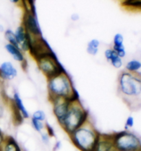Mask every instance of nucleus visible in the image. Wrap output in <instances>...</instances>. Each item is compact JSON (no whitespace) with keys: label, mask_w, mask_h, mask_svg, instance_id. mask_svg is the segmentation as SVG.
I'll return each mask as SVG.
<instances>
[{"label":"nucleus","mask_w":141,"mask_h":151,"mask_svg":"<svg viewBox=\"0 0 141 151\" xmlns=\"http://www.w3.org/2000/svg\"><path fill=\"white\" fill-rule=\"evenodd\" d=\"M112 52H113L112 49H107L106 50V51H105V54H104L105 57H106L107 61H109V60H110L111 54H112Z\"/></svg>","instance_id":"393cba45"},{"label":"nucleus","mask_w":141,"mask_h":151,"mask_svg":"<svg viewBox=\"0 0 141 151\" xmlns=\"http://www.w3.org/2000/svg\"><path fill=\"white\" fill-rule=\"evenodd\" d=\"M111 138L117 151H140V138L132 132H119L111 135Z\"/></svg>","instance_id":"39448f33"},{"label":"nucleus","mask_w":141,"mask_h":151,"mask_svg":"<svg viewBox=\"0 0 141 151\" xmlns=\"http://www.w3.org/2000/svg\"><path fill=\"white\" fill-rule=\"evenodd\" d=\"M13 103L14 106H15L19 111L21 113L24 118H28L29 113L27 111L26 107L24 106V104L23 103L22 99H21L20 95L18 93H14L13 96Z\"/></svg>","instance_id":"ddd939ff"},{"label":"nucleus","mask_w":141,"mask_h":151,"mask_svg":"<svg viewBox=\"0 0 141 151\" xmlns=\"http://www.w3.org/2000/svg\"><path fill=\"white\" fill-rule=\"evenodd\" d=\"M94 151H117L114 146L111 135L101 136L99 141Z\"/></svg>","instance_id":"9b49d317"},{"label":"nucleus","mask_w":141,"mask_h":151,"mask_svg":"<svg viewBox=\"0 0 141 151\" xmlns=\"http://www.w3.org/2000/svg\"><path fill=\"white\" fill-rule=\"evenodd\" d=\"M119 91L128 104H140L141 79L140 73L123 72L119 78Z\"/></svg>","instance_id":"f257e3e1"},{"label":"nucleus","mask_w":141,"mask_h":151,"mask_svg":"<svg viewBox=\"0 0 141 151\" xmlns=\"http://www.w3.org/2000/svg\"><path fill=\"white\" fill-rule=\"evenodd\" d=\"M122 6L126 8L132 10L140 9L141 1L139 0H126L121 2Z\"/></svg>","instance_id":"f3484780"},{"label":"nucleus","mask_w":141,"mask_h":151,"mask_svg":"<svg viewBox=\"0 0 141 151\" xmlns=\"http://www.w3.org/2000/svg\"><path fill=\"white\" fill-rule=\"evenodd\" d=\"M141 68V63L138 60H132L126 64L125 69L127 72L130 73H139Z\"/></svg>","instance_id":"2eb2a0df"},{"label":"nucleus","mask_w":141,"mask_h":151,"mask_svg":"<svg viewBox=\"0 0 141 151\" xmlns=\"http://www.w3.org/2000/svg\"><path fill=\"white\" fill-rule=\"evenodd\" d=\"M79 16L78 15L77 13H74L71 16V19L74 21V22H76V21L79 20Z\"/></svg>","instance_id":"bb28decb"},{"label":"nucleus","mask_w":141,"mask_h":151,"mask_svg":"<svg viewBox=\"0 0 141 151\" xmlns=\"http://www.w3.org/2000/svg\"><path fill=\"white\" fill-rule=\"evenodd\" d=\"M88 113L79 102L72 103L69 110L61 125L67 133L71 135L74 131L81 127L87 121Z\"/></svg>","instance_id":"7ed1b4c3"},{"label":"nucleus","mask_w":141,"mask_h":151,"mask_svg":"<svg viewBox=\"0 0 141 151\" xmlns=\"http://www.w3.org/2000/svg\"><path fill=\"white\" fill-rule=\"evenodd\" d=\"M15 37L19 47L21 51H29L30 41V35L26 32L25 28L22 26H19L14 32Z\"/></svg>","instance_id":"1a4fd4ad"},{"label":"nucleus","mask_w":141,"mask_h":151,"mask_svg":"<svg viewBox=\"0 0 141 151\" xmlns=\"http://www.w3.org/2000/svg\"><path fill=\"white\" fill-rule=\"evenodd\" d=\"M109 62H110V63L112 65V66H114V68L116 69L121 68V67L123 66V60H122V58H120L119 56H118L116 52L114 51V50L112 54H111V58Z\"/></svg>","instance_id":"a211bd4d"},{"label":"nucleus","mask_w":141,"mask_h":151,"mask_svg":"<svg viewBox=\"0 0 141 151\" xmlns=\"http://www.w3.org/2000/svg\"><path fill=\"white\" fill-rule=\"evenodd\" d=\"M17 75V70L13 66L12 63L6 61L0 66V76L4 79L12 80Z\"/></svg>","instance_id":"9d476101"},{"label":"nucleus","mask_w":141,"mask_h":151,"mask_svg":"<svg viewBox=\"0 0 141 151\" xmlns=\"http://www.w3.org/2000/svg\"><path fill=\"white\" fill-rule=\"evenodd\" d=\"M5 48L8 53L12 56V58L14 60L18 62H23L24 59V54H23L22 52L21 51L20 49L16 46H14L12 44L8 43L5 45Z\"/></svg>","instance_id":"f8f14e48"},{"label":"nucleus","mask_w":141,"mask_h":151,"mask_svg":"<svg viewBox=\"0 0 141 151\" xmlns=\"http://www.w3.org/2000/svg\"><path fill=\"white\" fill-rule=\"evenodd\" d=\"M124 38L121 33H116L114 37V46H122L123 45Z\"/></svg>","instance_id":"412c9836"},{"label":"nucleus","mask_w":141,"mask_h":151,"mask_svg":"<svg viewBox=\"0 0 141 151\" xmlns=\"http://www.w3.org/2000/svg\"><path fill=\"white\" fill-rule=\"evenodd\" d=\"M4 151H22V150L14 138L8 137L4 142Z\"/></svg>","instance_id":"4468645a"},{"label":"nucleus","mask_w":141,"mask_h":151,"mask_svg":"<svg viewBox=\"0 0 141 151\" xmlns=\"http://www.w3.org/2000/svg\"><path fill=\"white\" fill-rule=\"evenodd\" d=\"M42 137V139L43 140L44 142H48V134H43V135H41Z\"/></svg>","instance_id":"cd10ccee"},{"label":"nucleus","mask_w":141,"mask_h":151,"mask_svg":"<svg viewBox=\"0 0 141 151\" xmlns=\"http://www.w3.org/2000/svg\"><path fill=\"white\" fill-rule=\"evenodd\" d=\"M53 105V112L60 124H61L70 108V103L66 98H53L50 100Z\"/></svg>","instance_id":"6e6552de"},{"label":"nucleus","mask_w":141,"mask_h":151,"mask_svg":"<svg viewBox=\"0 0 141 151\" xmlns=\"http://www.w3.org/2000/svg\"><path fill=\"white\" fill-rule=\"evenodd\" d=\"M32 118L37 119V120L43 122V120H45L46 119V114L45 113L41 110L36 111L33 113Z\"/></svg>","instance_id":"4be33fe9"},{"label":"nucleus","mask_w":141,"mask_h":151,"mask_svg":"<svg viewBox=\"0 0 141 151\" xmlns=\"http://www.w3.org/2000/svg\"><path fill=\"white\" fill-rule=\"evenodd\" d=\"M38 65L48 79L62 74H67L64 67L59 61L55 54L37 60Z\"/></svg>","instance_id":"423d86ee"},{"label":"nucleus","mask_w":141,"mask_h":151,"mask_svg":"<svg viewBox=\"0 0 141 151\" xmlns=\"http://www.w3.org/2000/svg\"><path fill=\"white\" fill-rule=\"evenodd\" d=\"M100 42L98 39H93L89 41L87 46V52L90 55L95 56L98 52Z\"/></svg>","instance_id":"dca6fc26"},{"label":"nucleus","mask_w":141,"mask_h":151,"mask_svg":"<svg viewBox=\"0 0 141 151\" xmlns=\"http://www.w3.org/2000/svg\"><path fill=\"white\" fill-rule=\"evenodd\" d=\"M32 124L33 126V127L35 128V129L38 132H41V130L43 129L44 127L43 124L41 121L37 120V119H35L33 118H32Z\"/></svg>","instance_id":"5701e85b"},{"label":"nucleus","mask_w":141,"mask_h":151,"mask_svg":"<svg viewBox=\"0 0 141 151\" xmlns=\"http://www.w3.org/2000/svg\"><path fill=\"white\" fill-rule=\"evenodd\" d=\"M13 116L14 122H15L16 124H20L22 123L24 117H23L22 115L21 114V113L17 109V108L14 106L13 108Z\"/></svg>","instance_id":"aec40b11"},{"label":"nucleus","mask_w":141,"mask_h":151,"mask_svg":"<svg viewBox=\"0 0 141 151\" xmlns=\"http://www.w3.org/2000/svg\"><path fill=\"white\" fill-rule=\"evenodd\" d=\"M134 124V117L132 116L128 117L127 120H126V123H125V129L126 131H127L128 129L133 127Z\"/></svg>","instance_id":"b1692460"},{"label":"nucleus","mask_w":141,"mask_h":151,"mask_svg":"<svg viewBox=\"0 0 141 151\" xmlns=\"http://www.w3.org/2000/svg\"><path fill=\"white\" fill-rule=\"evenodd\" d=\"M46 129L48 131V135L50 137H54V129L51 127V126H50L48 124H46Z\"/></svg>","instance_id":"a878e982"},{"label":"nucleus","mask_w":141,"mask_h":151,"mask_svg":"<svg viewBox=\"0 0 141 151\" xmlns=\"http://www.w3.org/2000/svg\"><path fill=\"white\" fill-rule=\"evenodd\" d=\"M4 135H3V134H2L1 132V131H0V146H1V144L4 143Z\"/></svg>","instance_id":"c85d7f7f"},{"label":"nucleus","mask_w":141,"mask_h":151,"mask_svg":"<svg viewBox=\"0 0 141 151\" xmlns=\"http://www.w3.org/2000/svg\"><path fill=\"white\" fill-rule=\"evenodd\" d=\"M73 144L81 151H94L101 135L92 126L85 124L70 135Z\"/></svg>","instance_id":"f03ea898"},{"label":"nucleus","mask_w":141,"mask_h":151,"mask_svg":"<svg viewBox=\"0 0 141 151\" xmlns=\"http://www.w3.org/2000/svg\"><path fill=\"white\" fill-rule=\"evenodd\" d=\"M22 26L30 36L38 37L42 36L41 28L38 23L37 15L31 13L28 8H25V12L23 17Z\"/></svg>","instance_id":"0eeeda50"},{"label":"nucleus","mask_w":141,"mask_h":151,"mask_svg":"<svg viewBox=\"0 0 141 151\" xmlns=\"http://www.w3.org/2000/svg\"><path fill=\"white\" fill-rule=\"evenodd\" d=\"M49 98H67L74 89L68 74H62L48 79Z\"/></svg>","instance_id":"20e7f679"},{"label":"nucleus","mask_w":141,"mask_h":151,"mask_svg":"<svg viewBox=\"0 0 141 151\" xmlns=\"http://www.w3.org/2000/svg\"><path fill=\"white\" fill-rule=\"evenodd\" d=\"M4 35H5L6 39L7 40L8 42H9L10 44H12V45H13L14 46H16V47H19V45H18L17 42L15 35H14V32H13V31L10 30V29H8V30L5 32V34H4Z\"/></svg>","instance_id":"6ab92c4d"}]
</instances>
